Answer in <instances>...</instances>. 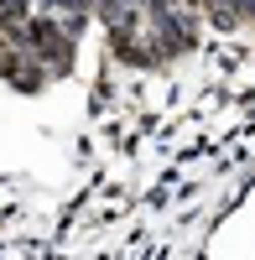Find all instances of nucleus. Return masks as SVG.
<instances>
[{
	"mask_svg": "<svg viewBox=\"0 0 255 260\" xmlns=\"http://www.w3.org/2000/svg\"><path fill=\"white\" fill-rule=\"evenodd\" d=\"M21 47H26L31 62H37V68H47L52 78L73 73V62H78V42L62 31L52 16H31L26 26H21Z\"/></svg>",
	"mask_w": 255,
	"mask_h": 260,
	"instance_id": "1",
	"label": "nucleus"
},
{
	"mask_svg": "<svg viewBox=\"0 0 255 260\" xmlns=\"http://www.w3.org/2000/svg\"><path fill=\"white\" fill-rule=\"evenodd\" d=\"M31 21V0H0V37H21Z\"/></svg>",
	"mask_w": 255,
	"mask_h": 260,
	"instance_id": "3",
	"label": "nucleus"
},
{
	"mask_svg": "<svg viewBox=\"0 0 255 260\" xmlns=\"http://www.w3.org/2000/svg\"><path fill=\"white\" fill-rule=\"evenodd\" d=\"M0 78H6L16 94H42V83H47V73L21 47V37H0Z\"/></svg>",
	"mask_w": 255,
	"mask_h": 260,
	"instance_id": "2",
	"label": "nucleus"
}]
</instances>
